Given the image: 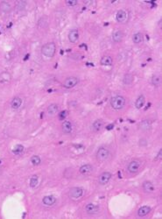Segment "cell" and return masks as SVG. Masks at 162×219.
I'll use <instances>...</instances> for the list:
<instances>
[{
	"label": "cell",
	"instance_id": "5b68a950",
	"mask_svg": "<svg viewBox=\"0 0 162 219\" xmlns=\"http://www.w3.org/2000/svg\"><path fill=\"white\" fill-rule=\"evenodd\" d=\"M140 167H141V162L139 160L135 159V160H132L130 162L128 167H127V170L130 173H136L139 171Z\"/></svg>",
	"mask_w": 162,
	"mask_h": 219
},
{
	"label": "cell",
	"instance_id": "4dcf8cb0",
	"mask_svg": "<svg viewBox=\"0 0 162 219\" xmlns=\"http://www.w3.org/2000/svg\"><path fill=\"white\" fill-rule=\"evenodd\" d=\"M26 5V1H18V2H17L16 7L18 11H21V10L25 9Z\"/></svg>",
	"mask_w": 162,
	"mask_h": 219
},
{
	"label": "cell",
	"instance_id": "f546056e",
	"mask_svg": "<svg viewBox=\"0 0 162 219\" xmlns=\"http://www.w3.org/2000/svg\"><path fill=\"white\" fill-rule=\"evenodd\" d=\"M31 162H32V165H34V166H38V165H40V162H41V159L38 156V155H33V156H32V158H31Z\"/></svg>",
	"mask_w": 162,
	"mask_h": 219
},
{
	"label": "cell",
	"instance_id": "d4e9b609",
	"mask_svg": "<svg viewBox=\"0 0 162 219\" xmlns=\"http://www.w3.org/2000/svg\"><path fill=\"white\" fill-rule=\"evenodd\" d=\"M24 149L25 148H24V146L22 145H16L13 147V149H12V153L15 155H19V154H21L24 152Z\"/></svg>",
	"mask_w": 162,
	"mask_h": 219
},
{
	"label": "cell",
	"instance_id": "cb8c5ba5",
	"mask_svg": "<svg viewBox=\"0 0 162 219\" xmlns=\"http://www.w3.org/2000/svg\"><path fill=\"white\" fill-rule=\"evenodd\" d=\"M103 120L97 119V120H96V121L93 123L92 128H93V130H94L95 132H99V131H101V129L103 128Z\"/></svg>",
	"mask_w": 162,
	"mask_h": 219
},
{
	"label": "cell",
	"instance_id": "52a82bcc",
	"mask_svg": "<svg viewBox=\"0 0 162 219\" xmlns=\"http://www.w3.org/2000/svg\"><path fill=\"white\" fill-rule=\"evenodd\" d=\"M83 189L80 187H75L69 190V196L74 199H79L83 195Z\"/></svg>",
	"mask_w": 162,
	"mask_h": 219
},
{
	"label": "cell",
	"instance_id": "4316f807",
	"mask_svg": "<svg viewBox=\"0 0 162 219\" xmlns=\"http://www.w3.org/2000/svg\"><path fill=\"white\" fill-rule=\"evenodd\" d=\"M38 182H39V178L37 175H33L31 177L30 179V187L31 188H35L37 185H38Z\"/></svg>",
	"mask_w": 162,
	"mask_h": 219
},
{
	"label": "cell",
	"instance_id": "4fadbf2b",
	"mask_svg": "<svg viewBox=\"0 0 162 219\" xmlns=\"http://www.w3.org/2000/svg\"><path fill=\"white\" fill-rule=\"evenodd\" d=\"M22 105V99L18 96H15L14 98H12V102H11V107L12 109L18 110L20 108V106Z\"/></svg>",
	"mask_w": 162,
	"mask_h": 219
},
{
	"label": "cell",
	"instance_id": "277c9868",
	"mask_svg": "<svg viewBox=\"0 0 162 219\" xmlns=\"http://www.w3.org/2000/svg\"><path fill=\"white\" fill-rule=\"evenodd\" d=\"M116 19H117V21L118 23H121V24L126 23L128 21V19H129V13H128V12H126L125 10H119L117 12Z\"/></svg>",
	"mask_w": 162,
	"mask_h": 219
},
{
	"label": "cell",
	"instance_id": "6da1fadb",
	"mask_svg": "<svg viewBox=\"0 0 162 219\" xmlns=\"http://www.w3.org/2000/svg\"><path fill=\"white\" fill-rule=\"evenodd\" d=\"M125 98L122 96H115L111 99V105L114 110L123 109L125 105Z\"/></svg>",
	"mask_w": 162,
	"mask_h": 219
},
{
	"label": "cell",
	"instance_id": "8992f818",
	"mask_svg": "<svg viewBox=\"0 0 162 219\" xmlns=\"http://www.w3.org/2000/svg\"><path fill=\"white\" fill-rule=\"evenodd\" d=\"M78 82H79V79L77 77L70 76L65 79V81L63 82V87L66 89H72L75 86H76Z\"/></svg>",
	"mask_w": 162,
	"mask_h": 219
},
{
	"label": "cell",
	"instance_id": "603a6c76",
	"mask_svg": "<svg viewBox=\"0 0 162 219\" xmlns=\"http://www.w3.org/2000/svg\"><path fill=\"white\" fill-rule=\"evenodd\" d=\"M132 41L135 44H139L141 43L143 41V34L141 32H136L135 34H133L132 36Z\"/></svg>",
	"mask_w": 162,
	"mask_h": 219
},
{
	"label": "cell",
	"instance_id": "d6a6232c",
	"mask_svg": "<svg viewBox=\"0 0 162 219\" xmlns=\"http://www.w3.org/2000/svg\"><path fill=\"white\" fill-rule=\"evenodd\" d=\"M66 4L68 6H76L78 4V2L76 0H67L66 1Z\"/></svg>",
	"mask_w": 162,
	"mask_h": 219
},
{
	"label": "cell",
	"instance_id": "ba28073f",
	"mask_svg": "<svg viewBox=\"0 0 162 219\" xmlns=\"http://www.w3.org/2000/svg\"><path fill=\"white\" fill-rule=\"evenodd\" d=\"M112 174L110 172H103L102 173L99 177H98V183L100 185H105L109 182V181L111 180Z\"/></svg>",
	"mask_w": 162,
	"mask_h": 219
},
{
	"label": "cell",
	"instance_id": "7402d4cb",
	"mask_svg": "<svg viewBox=\"0 0 162 219\" xmlns=\"http://www.w3.org/2000/svg\"><path fill=\"white\" fill-rule=\"evenodd\" d=\"M113 62V60L111 56L109 55H106V56H103L102 59H101V64L103 65V66H111Z\"/></svg>",
	"mask_w": 162,
	"mask_h": 219
},
{
	"label": "cell",
	"instance_id": "484cf974",
	"mask_svg": "<svg viewBox=\"0 0 162 219\" xmlns=\"http://www.w3.org/2000/svg\"><path fill=\"white\" fill-rule=\"evenodd\" d=\"M139 127L141 130H144V131H147L151 128V123L149 120H143L140 124H139Z\"/></svg>",
	"mask_w": 162,
	"mask_h": 219
},
{
	"label": "cell",
	"instance_id": "2e32d148",
	"mask_svg": "<svg viewBox=\"0 0 162 219\" xmlns=\"http://www.w3.org/2000/svg\"><path fill=\"white\" fill-rule=\"evenodd\" d=\"M150 211H151V208L149 206H142L138 210V216L140 218H144L147 214L150 213Z\"/></svg>",
	"mask_w": 162,
	"mask_h": 219
},
{
	"label": "cell",
	"instance_id": "f1b7e54d",
	"mask_svg": "<svg viewBox=\"0 0 162 219\" xmlns=\"http://www.w3.org/2000/svg\"><path fill=\"white\" fill-rule=\"evenodd\" d=\"M161 76H152V83L154 86H160L161 85Z\"/></svg>",
	"mask_w": 162,
	"mask_h": 219
},
{
	"label": "cell",
	"instance_id": "7a4b0ae2",
	"mask_svg": "<svg viewBox=\"0 0 162 219\" xmlns=\"http://www.w3.org/2000/svg\"><path fill=\"white\" fill-rule=\"evenodd\" d=\"M55 51H56V46L54 42H48V43L45 44L41 48L42 54L46 57H48V58L54 57Z\"/></svg>",
	"mask_w": 162,
	"mask_h": 219
},
{
	"label": "cell",
	"instance_id": "1f68e13d",
	"mask_svg": "<svg viewBox=\"0 0 162 219\" xmlns=\"http://www.w3.org/2000/svg\"><path fill=\"white\" fill-rule=\"evenodd\" d=\"M67 116V110H62V111H61V112L58 114V118H59L60 120H63V119H65Z\"/></svg>",
	"mask_w": 162,
	"mask_h": 219
},
{
	"label": "cell",
	"instance_id": "3957f363",
	"mask_svg": "<svg viewBox=\"0 0 162 219\" xmlns=\"http://www.w3.org/2000/svg\"><path fill=\"white\" fill-rule=\"evenodd\" d=\"M110 156V151L106 147H100L97 152V159L100 161L106 160Z\"/></svg>",
	"mask_w": 162,
	"mask_h": 219
},
{
	"label": "cell",
	"instance_id": "8fae6325",
	"mask_svg": "<svg viewBox=\"0 0 162 219\" xmlns=\"http://www.w3.org/2000/svg\"><path fill=\"white\" fill-rule=\"evenodd\" d=\"M62 132H64L65 134H69L72 132V130H73V125L72 123L70 121H67L65 120L64 122L62 123Z\"/></svg>",
	"mask_w": 162,
	"mask_h": 219
},
{
	"label": "cell",
	"instance_id": "83f0119b",
	"mask_svg": "<svg viewBox=\"0 0 162 219\" xmlns=\"http://www.w3.org/2000/svg\"><path fill=\"white\" fill-rule=\"evenodd\" d=\"M123 82H124L125 84L129 85V84H130V83L133 82V76H132L130 74H126V75L125 76V77H124Z\"/></svg>",
	"mask_w": 162,
	"mask_h": 219
},
{
	"label": "cell",
	"instance_id": "5bb4252c",
	"mask_svg": "<svg viewBox=\"0 0 162 219\" xmlns=\"http://www.w3.org/2000/svg\"><path fill=\"white\" fill-rule=\"evenodd\" d=\"M0 10L4 13H9L12 11V5L10 4L9 2L2 1L0 3Z\"/></svg>",
	"mask_w": 162,
	"mask_h": 219
},
{
	"label": "cell",
	"instance_id": "ac0fdd59",
	"mask_svg": "<svg viewBox=\"0 0 162 219\" xmlns=\"http://www.w3.org/2000/svg\"><path fill=\"white\" fill-rule=\"evenodd\" d=\"M143 189L147 193H152L155 190V188H154V185L152 184V182H151L149 181H146L143 182Z\"/></svg>",
	"mask_w": 162,
	"mask_h": 219
},
{
	"label": "cell",
	"instance_id": "7c38bea8",
	"mask_svg": "<svg viewBox=\"0 0 162 219\" xmlns=\"http://www.w3.org/2000/svg\"><path fill=\"white\" fill-rule=\"evenodd\" d=\"M79 39V32L76 29H73L68 33V40L71 43H76Z\"/></svg>",
	"mask_w": 162,
	"mask_h": 219
},
{
	"label": "cell",
	"instance_id": "e0dca14e",
	"mask_svg": "<svg viewBox=\"0 0 162 219\" xmlns=\"http://www.w3.org/2000/svg\"><path fill=\"white\" fill-rule=\"evenodd\" d=\"M92 170H93V167L91 165H89V164L82 165L81 168H80V169H79L80 173H81V174H83V175L89 174L90 173L92 172Z\"/></svg>",
	"mask_w": 162,
	"mask_h": 219
},
{
	"label": "cell",
	"instance_id": "30bf717a",
	"mask_svg": "<svg viewBox=\"0 0 162 219\" xmlns=\"http://www.w3.org/2000/svg\"><path fill=\"white\" fill-rule=\"evenodd\" d=\"M42 203L45 206H53L56 203V198L54 195H46L43 197Z\"/></svg>",
	"mask_w": 162,
	"mask_h": 219
},
{
	"label": "cell",
	"instance_id": "d6986e66",
	"mask_svg": "<svg viewBox=\"0 0 162 219\" xmlns=\"http://www.w3.org/2000/svg\"><path fill=\"white\" fill-rule=\"evenodd\" d=\"M145 102H146V98H145V96H144L143 95L139 96L138 97V99L136 100V102H135V106H136V108H138V109H141V108L144 106Z\"/></svg>",
	"mask_w": 162,
	"mask_h": 219
},
{
	"label": "cell",
	"instance_id": "9c48e42d",
	"mask_svg": "<svg viewBox=\"0 0 162 219\" xmlns=\"http://www.w3.org/2000/svg\"><path fill=\"white\" fill-rule=\"evenodd\" d=\"M85 211L89 215H96L99 212V207L93 204H89L85 207Z\"/></svg>",
	"mask_w": 162,
	"mask_h": 219
},
{
	"label": "cell",
	"instance_id": "836d02e7",
	"mask_svg": "<svg viewBox=\"0 0 162 219\" xmlns=\"http://www.w3.org/2000/svg\"><path fill=\"white\" fill-rule=\"evenodd\" d=\"M162 155V150H160L159 154H158V156H157V159H161Z\"/></svg>",
	"mask_w": 162,
	"mask_h": 219
},
{
	"label": "cell",
	"instance_id": "ffe728a7",
	"mask_svg": "<svg viewBox=\"0 0 162 219\" xmlns=\"http://www.w3.org/2000/svg\"><path fill=\"white\" fill-rule=\"evenodd\" d=\"M58 111H59V106L56 104H50L48 106V113L49 115H52V116L57 114Z\"/></svg>",
	"mask_w": 162,
	"mask_h": 219
},
{
	"label": "cell",
	"instance_id": "9a60e30c",
	"mask_svg": "<svg viewBox=\"0 0 162 219\" xmlns=\"http://www.w3.org/2000/svg\"><path fill=\"white\" fill-rule=\"evenodd\" d=\"M11 81V75L7 71H4L0 74V83L5 84Z\"/></svg>",
	"mask_w": 162,
	"mask_h": 219
},
{
	"label": "cell",
	"instance_id": "44dd1931",
	"mask_svg": "<svg viewBox=\"0 0 162 219\" xmlns=\"http://www.w3.org/2000/svg\"><path fill=\"white\" fill-rule=\"evenodd\" d=\"M123 37H124V34L121 31H116L112 35V40H113L114 42L116 43H118L120 42L122 40H123Z\"/></svg>",
	"mask_w": 162,
	"mask_h": 219
}]
</instances>
